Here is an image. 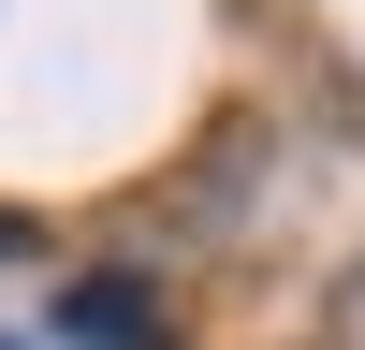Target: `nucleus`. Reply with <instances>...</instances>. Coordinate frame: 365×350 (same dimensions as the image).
Returning <instances> with one entry per match:
<instances>
[{
	"label": "nucleus",
	"instance_id": "2",
	"mask_svg": "<svg viewBox=\"0 0 365 350\" xmlns=\"http://www.w3.org/2000/svg\"><path fill=\"white\" fill-rule=\"evenodd\" d=\"M0 350H29V336H0Z\"/></svg>",
	"mask_w": 365,
	"mask_h": 350
},
{
	"label": "nucleus",
	"instance_id": "1",
	"mask_svg": "<svg viewBox=\"0 0 365 350\" xmlns=\"http://www.w3.org/2000/svg\"><path fill=\"white\" fill-rule=\"evenodd\" d=\"M58 336H73V350H175V307L132 277V262H103V277L58 292Z\"/></svg>",
	"mask_w": 365,
	"mask_h": 350
}]
</instances>
